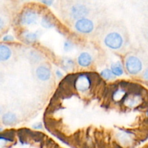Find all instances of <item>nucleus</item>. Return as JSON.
<instances>
[{
	"label": "nucleus",
	"mask_w": 148,
	"mask_h": 148,
	"mask_svg": "<svg viewBox=\"0 0 148 148\" xmlns=\"http://www.w3.org/2000/svg\"><path fill=\"white\" fill-rule=\"evenodd\" d=\"M73 48V45H72V43L69 40H66L64 43V50L66 51H70Z\"/></svg>",
	"instance_id": "16"
},
{
	"label": "nucleus",
	"mask_w": 148,
	"mask_h": 148,
	"mask_svg": "<svg viewBox=\"0 0 148 148\" xmlns=\"http://www.w3.org/2000/svg\"><path fill=\"white\" fill-rule=\"evenodd\" d=\"M101 76L102 77L103 79H106V80H111L115 78V76L114 74L112 73L111 69H105L101 72Z\"/></svg>",
	"instance_id": "14"
},
{
	"label": "nucleus",
	"mask_w": 148,
	"mask_h": 148,
	"mask_svg": "<svg viewBox=\"0 0 148 148\" xmlns=\"http://www.w3.org/2000/svg\"><path fill=\"white\" fill-rule=\"evenodd\" d=\"M12 51L8 46L0 43V62H6L11 58Z\"/></svg>",
	"instance_id": "9"
},
{
	"label": "nucleus",
	"mask_w": 148,
	"mask_h": 148,
	"mask_svg": "<svg viewBox=\"0 0 148 148\" xmlns=\"http://www.w3.org/2000/svg\"><path fill=\"white\" fill-rule=\"evenodd\" d=\"M38 20V13L36 10L29 8L22 12L20 17V23L23 25H32Z\"/></svg>",
	"instance_id": "4"
},
{
	"label": "nucleus",
	"mask_w": 148,
	"mask_h": 148,
	"mask_svg": "<svg viewBox=\"0 0 148 148\" xmlns=\"http://www.w3.org/2000/svg\"><path fill=\"white\" fill-rule=\"evenodd\" d=\"M1 113H2V108H1V107L0 106V115L1 114Z\"/></svg>",
	"instance_id": "22"
},
{
	"label": "nucleus",
	"mask_w": 148,
	"mask_h": 148,
	"mask_svg": "<svg viewBox=\"0 0 148 148\" xmlns=\"http://www.w3.org/2000/svg\"><path fill=\"white\" fill-rule=\"evenodd\" d=\"M74 27L76 31L82 34H90L93 31L95 28L94 23L90 19L85 17V18L79 19L76 20Z\"/></svg>",
	"instance_id": "3"
},
{
	"label": "nucleus",
	"mask_w": 148,
	"mask_h": 148,
	"mask_svg": "<svg viewBox=\"0 0 148 148\" xmlns=\"http://www.w3.org/2000/svg\"><path fill=\"white\" fill-rule=\"evenodd\" d=\"M114 74V76L119 77L123 75L124 74V67H123L122 64L121 62H117L116 63H113L111 66V69H110Z\"/></svg>",
	"instance_id": "11"
},
{
	"label": "nucleus",
	"mask_w": 148,
	"mask_h": 148,
	"mask_svg": "<svg viewBox=\"0 0 148 148\" xmlns=\"http://www.w3.org/2000/svg\"><path fill=\"white\" fill-rule=\"evenodd\" d=\"M36 77L41 82H46L50 79L51 77V71L49 66L46 64H40L36 68Z\"/></svg>",
	"instance_id": "7"
},
{
	"label": "nucleus",
	"mask_w": 148,
	"mask_h": 148,
	"mask_svg": "<svg viewBox=\"0 0 148 148\" xmlns=\"http://www.w3.org/2000/svg\"><path fill=\"white\" fill-rule=\"evenodd\" d=\"M91 79L88 75L85 74L78 75L77 77L75 79V87L79 92H85L90 88Z\"/></svg>",
	"instance_id": "6"
},
{
	"label": "nucleus",
	"mask_w": 148,
	"mask_h": 148,
	"mask_svg": "<svg viewBox=\"0 0 148 148\" xmlns=\"http://www.w3.org/2000/svg\"><path fill=\"white\" fill-rule=\"evenodd\" d=\"M64 66L66 69H69V68L72 67L74 66V62L71 59H67L64 62Z\"/></svg>",
	"instance_id": "17"
},
{
	"label": "nucleus",
	"mask_w": 148,
	"mask_h": 148,
	"mask_svg": "<svg viewBox=\"0 0 148 148\" xmlns=\"http://www.w3.org/2000/svg\"><path fill=\"white\" fill-rule=\"evenodd\" d=\"M125 95H126V92L123 89L117 90L116 91L114 92V98L115 101H120V100H121L122 98H124V97L125 96Z\"/></svg>",
	"instance_id": "15"
},
{
	"label": "nucleus",
	"mask_w": 148,
	"mask_h": 148,
	"mask_svg": "<svg viewBox=\"0 0 148 148\" xmlns=\"http://www.w3.org/2000/svg\"><path fill=\"white\" fill-rule=\"evenodd\" d=\"M77 64H79V66H82V67H88L92 64L93 58L90 53L83 51L79 53V56H77Z\"/></svg>",
	"instance_id": "8"
},
{
	"label": "nucleus",
	"mask_w": 148,
	"mask_h": 148,
	"mask_svg": "<svg viewBox=\"0 0 148 148\" xmlns=\"http://www.w3.org/2000/svg\"><path fill=\"white\" fill-rule=\"evenodd\" d=\"M13 40H14V38L12 36H10V35H7V36H5L3 38L4 41H12Z\"/></svg>",
	"instance_id": "18"
},
{
	"label": "nucleus",
	"mask_w": 148,
	"mask_h": 148,
	"mask_svg": "<svg viewBox=\"0 0 148 148\" xmlns=\"http://www.w3.org/2000/svg\"><path fill=\"white\" fill-rule=\"evenodd\" d=\"M147 36H148V32H147Z\"/></svg>",
	"instance_id": "24"
},
{
	"label": "nucleus",
	"mask_w": 148,
	"mask_h": 148,
	"mask_svg": "<svg viewBox=\"0 0 148 148\" xmlns=\"http://www.w3.org/2000/svg\"><path fill=\"white\" fill-rule=\"evenodd\" d=\"M89 8L85 4H79V3L72 5L69 10V14L72 18L76 20L85 18L89 14Z\"/></svg>",
	"instance_id": "5"
},
{
	"label": "nucleus",
	"mask_w": 148,
	"mask_h": 148,
	"mask_svg": "<svg viewBox=\"0 0 148 148\" xmlns=\"http://www.w3.org/2000/svg\"><path fill=\"white\" fill-rule=\"evenodd\" d=\"M23 38L27 43H34L38 39V34L36 33H33V32L26 31L23 33Z\"/></svg>",
	"instance_id": "13"
},
{
	"label": "nucleus",
	"mask_w": 148,
	"mask_h": 148,
	"mask_svg": "<svg viewBox=\"0 0 148 148\" xmlns=\"http://www.w3.org/2000/svg\"><path fill=\"white\" fill-rule=\"evenodd\" d=\"M1 121L5 126L14 125L17 121V117L15 114L12 112H7L1 116Z\"/></svg>",
	"instance_id": "10"
},
{
	"label": "nucleus",
	"mask_w": 148,
	"mask_h": 148,
	"mask_svg": "<svg viewBox=\"0 0 148 148\" xmlns=\"http://www.w3.org/2000/svg\"><path fill=\"white\" fill-rule=\"evenodd\" d=\"M143 79H145L146 81H148V68L147 69L145 70V72L143 74Z\"/></svg>",
	"instance_id": "19"
},
{
	"label": "nucleus",
	"mask_w": 148,
	"mask_h": 148,
	"mask_svg": "<svg viewBox=\"0 0 148 148\" xmlns=\"http://www.w3.org/2000/svg\"><path fill=\"white\" fill-rule=\"evenodd\" d=\"M40 24L43 26L44 28H51L53 27L55 25L54 20L52 17H51L50 15H46L43 16V17L41 18V21H40Z\"/></svg>",
	"instance_id": "12"
},
{
	"label": "nucleus",
	"mask_w": 148,
	"mask_h": 148,
	"mask_svg": "<svg viewBox=\"0 0 148 148\" xmlns=\"http://www.w3.org/2000/svg\"><path fill=\"white\" fill-rule=\"evenodd\" d=\"M147 116H148V111H147Z\"/></svg>",
	"instance_id": "23"
},
{
	"label": "nucleus",
	"mask_w": 148,
	"mask_h": 148,
	"mask_svg": "<svg viewBox=\"0 0 148 148\" xmlns=\"http://www.w3.org/2000/svg\"><path fill=\"white\" fill-rule=\"evenodd\" d=\"M124 66L130 75H137L143 71V64L141 59L135 55H128L124 62Z\"/></svg>",
	"instance_id": "2"
},
{
	"label": "nucleus",
	"mask_w": 148,
	"mask_h": 148,
	"mask_svg": "<svg viewBox=\"0 0 148 148\" xmlns=\"http://www.w3.org/2000/svg\"><path fill=\"white\" fill-rule=\"evenodd\" d=\"M4 25H5V23H4V20H3L1 17H0V30H2V29L4 28Z\"/></svg>",
	"instance_id": "20"
},
{
	"label": "nucleus",
	"mask_w": 148,
	"mask_h": 148,
	"mask_svg": "<svg viewBox=\"0 0 148 148\" xmlns=\"http://www.w3.org/2000/svg\"><path fill=\"white\" fill-rule=\"evenodd\" d=\"M56 74L59 77H63V74H62V72H61L60 70H59V69L56 71Z\"/></svg>",
	"instance_id": "21"
},
{
	"label": "nucleus",
	"mask_w": 148,
	"mask_h": 148,
	"mask_svg": "<svg viewBox=\"0 0 148 148\" xmlns=\"http://www.w3.org/2000/svg\"><path fill=\"white\" fill-rule=\"evenodd\" d=\"M103 43L108 49L118 51L124 47L125 38L119 30H111L104 35Z\"/></svg>",
	"instance_id": "1"
}]
</instances>
